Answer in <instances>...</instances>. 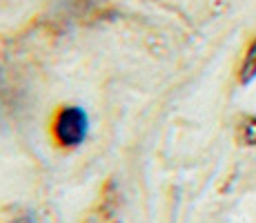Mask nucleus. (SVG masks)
Instances as JSON below:
<instances>
[{
    "mask_svg": "<svg viewBox=\"0 0 256 223\" xmlns=\"http://www.w3.org/2000/svg\"><path fill=\"white\" fill-rule=\"evenodd\" d=\"M87 130H90V118L82 107L70 105L62 107L54 118V138L58 145L62 147H78L87 138Z\"/></svg>",
    "mask_w": 256,
    "mask_h": 223,
    "instance_id": "obj_1",
    "label": "nucleus"
},
{
    "mask_svg": "<svg viewBox=\"0 0 256 223\" xmlns=\"http://www.w3.org/2000/svg\"><path fill=\"white\" fill-rule=\"evenodd\" d=\"M85 223H118V194L114 185L107 187L100 203L90 212Z\"/></svg>",
    "mask_w": 256,
    "mask_h": 223,
    "instance_id": "obj_2",
    "label": "nucleus"
},
{
    "mask_svg": "<svg viewBox=\"0 0 256 223\" xmlns=\"http://www.w3.org/2000/svg\"><path fill=\"white\" fill-rule=\"evenodd\" d=\"M256 78V41L245 54V61L240 65V83H250Z\"/></svg>",
    "mask_w": 256,
    "mask_h": 223,
    "instance_id": "obj_3",
    "label": "nucleus"
},
{
    "mask_svg": "<svg viewBox=\"0 0 256 223\" xmlns=\"http://www.w3.org/2000/svg\"><path fill=\"white\" fill-rule=\"evenodd\" d=\"M240 138H243V143L256 147V118H250V121L243 123V127H240Z\"/></svg>",
    "mask_w": 256,
    "mask_h": 223,
    "instance_id": "obj_4",
    "label": "nucleus"
}]
</instances>
